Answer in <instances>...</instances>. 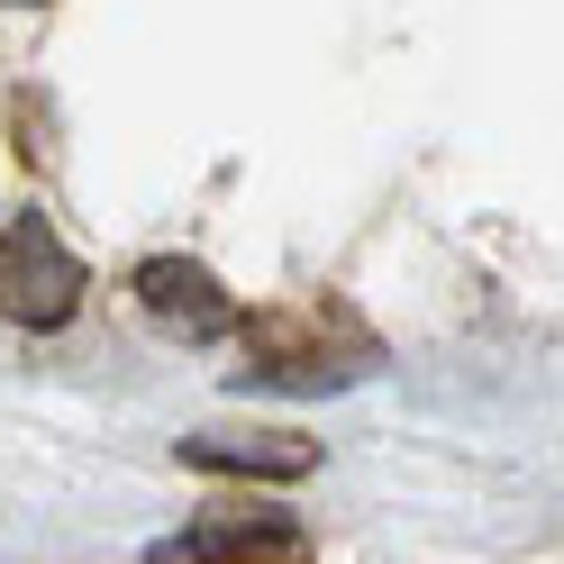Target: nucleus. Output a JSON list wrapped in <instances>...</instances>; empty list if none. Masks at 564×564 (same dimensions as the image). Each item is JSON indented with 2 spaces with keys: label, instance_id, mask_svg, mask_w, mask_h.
Instances as JSON below:
<instances>
[{
  "label": "nucleus",
  "instance_id": "7ed1b4c3",
  "mask_svg": "<svg viewBox=\"0 0 564 564\" xmlns=\"http://www.w3.org/2000/svg\"><path fill=\"white\" fill-rule=\"evenodd\" d=\"M147 564H310V528L264 501H219L164 546H147Z\"/></svg>",
  "mask_w": 564,
  "mask_h": 564
},
{
  "label": "nucleus",
  "instance_id": "f257e3e1",
  "mask_svg": "<svg viewBox=\"0 0 564 564\" xmlns=\"http://www.w3.org/2000/svg\"><path fill=\"white\" fill-rule=\"evenodd\" d=\"M228 337L246 346V382H273V392H328V382H365L382 365V337L346 301H328V292L273 301V310H256V319L237 310Z\"/></svg>",
  "mask_w": 564,
  "mask_h": 564
},
{
  "label": "nucleus",
  "instance_id": "20e7f679",
  "mask_svg": "<svg viewBox=\"0 0 564 564\" xmlns=\"http://www.w3.org/2000/svg\"><path fill=\"white\" fill-rule=\"evenodd\" d=\"M137 301H147L155 328L192 337V346H209V337L237 328V301L219 292V273L192 264V256H147V264H137Z\"/></svg>",
  "mask_w": 564,
  "mask_h": 564
},
{
  "label": "nucleus",
  "instance_id": "f03ea898",
  "mask_svg": "<svg viewBox=\"0 0 564 564\" xmlns=\"http://www.w3.org/2000/svg\"><path fill=\"white\" fill-rule=\"evenodd\" d=\"M83 292H91L83 256L37 219V209L0 228V319H10V328H37L46 337V328H64L83 310Z\"/></svg>",
  "mask_w": 564,
  "mask_h": 564
},
{
  "label": "nucleus",
  "instance_id": "39448f33",
  "mask_svg": "<svg viewBox=\"0 0 564 564\" xmlns=\"http://www.w3.org/2000/svg\"><path fill=\"white\" fill-rule=\"evenodd\" d=\"M183 465L237 474V482H301V474H319V437H301V429H200V437H183Z\"/></svg>",
  "mask_w": 564,
  "mask_h": 564
}]
</instances>
